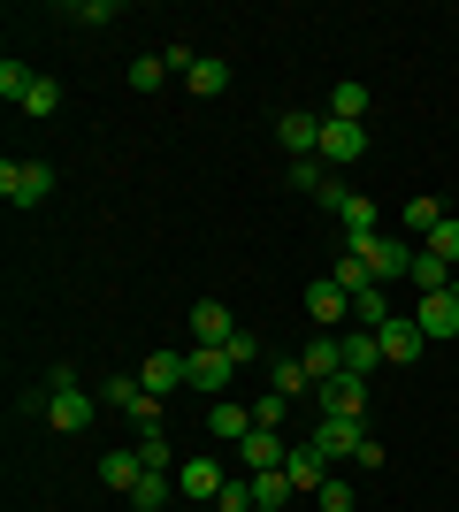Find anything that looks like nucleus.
Masks as SVG:
<instances>
[{
	"mask_svg": "<svg viewBox=\"0 0 459 512\" xmlns=\"http://www.w3.org/2000/svg\"><path fill=\"white\" fill-rule=\"evenodd\" d=\"M207 428H215V444H245V436H253V406H245V398H215Z\"/></svg>",
	"mask_w": 459,
	"mask_h": 512,
	"instance_id": "dca6fc26",
	"label": "nucleus"
},
{
	"mask_svg": "<svg viewBox=\"0 0 459 512\" xmlns=\"http://www.w3.org/2000/svg\"><path fill=\"white\" fill-rule=\"evenodd\" d=\"M314 398L337 421H368V375H329V383H314Z\"/></svg>",
	"mask_w": 459,
	"mask_h": 512,
	"instance_id": "423d86ee",
	"label": "nucleus"
},
{
	"mask_svg": "<svg viewBox=\"0 0 459 512\" xmlns=\"http://www.w3.org/2000/svg\"><path fill=\"white\" fill-rule=\"evenodd\" d=\"M429 253H437V260H452V268H459V214H444L437 230H429Z\"/></svg>",
	"mask_w": 459,
	"mask_h": 512,
	"instance_id": "c9c22d12",
	"label": "nucleus"
},
{
	"mask_svg": "<svg viewBox=\"0 0 459 512\" xmlns=\"http://www.w3.org/2000/svg\"><path fill=\"white\" fill-rule=\"evenodd\" d=\"M268 390H276V398H291V406H299L306 390H314V375H306V360H276V367H268Z\"/></svg>",
	"mask_w": 459,
	"mask_h": 512,
	"instance_id": "bb28decb",
	"label": "nucleus"
},
{
	"mask_svg": "<svg viewBox=\"0 0 459 512\" xmlns=\"http://www.w3.org/2000/svg\"><path fill=\"white\" fill-rule=\"evenodd\" d=\"M161 77H176V69H169V54H138V62H131V85H138V92H153Z\"/></svg>",
	"mask_w": 459,
	"mask_h": 512,
	"instance_id": "f704fd0d",
	"label": "nucleus"
},
{
	"mask_svg": "<svg viewBox=\"0 0 459 512\" xmlns=\"http://www.w3.org/2000/svg\"><path fill=\"white\" fill-rule=\"evenodd\" d=\"M192 337H199V344H230V337H238L230 306H222V299H199V306H192Z\"/></svg>",
	"mask_w": 459,
	"mask_h": 512,
	"instance_id": "f3484780",
	"label": "nucleus"
},
{
	"mask_svg": "<svg viewBox=\"0 0 459 512\" xmlns=\"http://www.w3.org/2000/svg\"><path fill=\"white\" fill-rule=\"evenodd\" d=\"M222 352H230V360H238V367H253V360H261V337H253V329H238V337L222 344Z\"/></svg>",
	"mask_w": 459,
	"mask_h": 512,
	"instance_id": "a19ab883",
	"label": "nucleus"
},
{
	"mask_svg": "<svg viewBox=\"0 0 459 512\" xmlns=\"http://www.w3.org/2000/svg\"><path fill=\"white\" fill-rule=\"evenodd\" d=\"M284 413H291V398H276V390L253 398V428H284Z\"/></svg>",
	"mask_w": 459,
	"mask_h": 512,
	"instance_id": "e433bc0d",
	"label": "nucleus"
},
{
	"mask_svg": "<svg viewBox=\"0 0 459 512\" xmlns=\"http://www.w3.org/2000/svg\"><path fill=\"white\" fill-rule=\"evenodd\" d=\"M184 85H192L199 100H222V92H230V62H222V54H199V62L184 69Z\"/></svg>",
	"mask_w": 459,
	"mask_h": 512,
	"instance_id": "6ab92c4d",
	"label": "nucleus"
},
{
	"mask_svg": "<svg viewBox=\"0 0 459 512\" xmlns=\"http://www.w3.org/2000/svg\"><path fill=\"white\" fill-rule=\"evenodd\" d=\"M222 482H230V474H222L215 459H207V451H199V459H184V467H176V490L192 497V505H215V497H222Z\"/></svg>",
	"mask_w": 459,
	"mask_h": 512,
	"instance_id": "9b49d317",
	"label": "nucleus"
},
{
	"mask_svg": "<svg viewBox=\"0 0 459 512\" xmlns=\"http://www.w3.org/2000/svg\"><path fill=\"white\" fill-rule=\"evenodd\" d=\"M368 436H375L368 421H337V413H322V421H314V451H322V459H352Z\"/></svg>",
	"mask_w": 459,
	"mask_h": 512,
	"instance_id": "6e6552de",
	"label": "nucleus"
},
{
	"mask_svg": "<svg viewBox=\"0 0 459 512\" xmlns=\"http://www.w3.org/2000/svg\"><path fill=\"white\" fill-rule=\"evenodd\" d=\"M314 505H322V512H352V482H345V474H329L322 490H314Z\"/></svg>",
	"mask_w": 459,
	"mask_h": 512,
	"instance_id": "4c0bfd02",
	"label": "nucleus"
},
{
	"mask_svg": "<svg viewBox=\"0 0 459 512\" xmlns=\"http://www.w3.org/2000/svg\"><path fill=\"white\" fill-rule=\"evenodd\" d=\"M238 375H245V367L230 360L222 344H192V352H184V383H192V390H230Z\"/></svg>",
	"mask_w": 459,
	"mask_h": 512,
	"instance_id": "39448f33",
	"label": "nucleus"
},
{
	"mask_svg": "<svg viewBox=\"0 0 459 512\" xmlns=\"http://www.w3.org/2000/svg\"><path fill=\"white\" fill-rule=\"evenodd\" d=\"M383 321H398V314H391V299H383V283L352 291V329H383Z\"/></svg>",
	"mask_w": 459,
	"mask_h": 512,
	"instance_id": "a878e982",
	"label": "nucleus"
},
{
	"mask_svg": "<svg viewBox=\"0 0 459 512\" xmlns=\"http://www.w3.org/2000/svg\"><path fill=\"white\" fill-rule=\"evenodd\" d=\"M100 406L131 413V421H138V436H146V428H161V398H153V390L138 383V375H115V383H100Z\"/></svg>",
	"mask_w": 459,
	"mask_h": 512,
	"instance_id": "20e7f679",
	"label": "nucleus"
},
{
	"mask_svg": "<svg viewBox=\"0 0 459 512\" xmlns=\"http://www.w3.org/2000/svg\"><path fill=\"white\" fill-rule=\"evenodd\" d=\"M69 16L85 23V31H108V23L123 16V8H115V0H85V8H69Z\"/></svg>",
	"mask_w": 459,
	"mask_h": 512,
	"instance_id": "58836bf2",
	"label": "nucleus"
},
{
	"mask_svg": "<svg viewBox=\"0 0 459 512\" xmlns=\"http://www.w3.org/2000/svg\"><path fill=\"white\" fill-rule=\"evenodd\" d=\"M322 184H329L322 161H291V192H322Z\"/></svg>",
	"mask_w": 459,
	"mask_h": 512,
	"instance_id": "ea45409f",
	"label": "nucleus"
},
{
	"mask_svg": "<svg viewBox=\"0 0 459 512\" xmlns=\"http://www.w3.org/2000/svg\"><path fill=\"white\" fill-rule=\"evenodd\" d=\"M345 375H375V360H383V344H375V329H345Z\"/></svg>",
	"mask_w": 459,
	"mask_h": 512,
	"instance_id": "4be33fe9",
	"label": "nucleus"
},
{
	"mask_svg": "<svg viewBox=\"0 0 459 512\" xmlns=\"http://www.w3.org/2000/svg\"><path fill=\"white\" fill-rule=\"evenodd\" d=\"M306 314H314V329H352V291L337 276L306 283Z\"/></svg>",
	"mask_w": 459,
	"mask_h": 512,
	"instance_id": "0eeeda50",
	"label": "nucleus"
},
{
	"mask_svg": "<svg viewBox=\"0 0 459 512\" xmlns=\"http://www.w3.org/2000/svg\"><path fill=\"white\" fill-rule=\"evenodd\" d=\"M31 85H39V77H31V69H23L16 54H8V62H0V100H8V107H23V92H31Z\"/></svg>",
	"mask_w": 459,
	"mask_h": 512,
	"instance_id": "2f4dec72",
	"label": "nucleus"
},
{
	"mask_svg": "<svg viewBox=\"0 0 459 512\" xmlns=\"http://www.w3.org/2000/svg\"><path fill=\"white\" fill-rule=\"evenodd\" d=\"M238 451H245V474H276V467H291V444L276 436V428H253Z\"/></svg>",
	"mask_w": 459,
	"mask_h": 512,
	"instance_id": "4468645a",
	"label": "nucleus"
},
{
	"mask_svg": "<svg viewBox=\"0 0 459 512\" xmlns=\"http://www.w3.org/2000/svg\"><path fill=\"white\" fill-rule=\"evenodd\" d=\"M345 253H352V260H368V276H375V283H398L406 268H414L421 245H406V237H383V230H375V237H360V245H345Z\"/></svg>",
	"mask_w": 459,
	"mask_h": 512,
	"instance_id": "f03ea898",
	"label": "nucleus"
},
{
	"mask_svg": "<svg viewBox=\"0 0 459 512\" xmlns=\"http://www.w3.org/2000/svg\"><path fill=\"white\" fill-rule=\"evenodd\" d=\"M207 512H261V497H253V474H245V482H222V497Z\"/></svg>",
	"mask_w": 459,
	"mask_h": 512,
	"instance_id": "473e14b6",
	"label": "nucleus"
},
{
	"mask_svg": "<svg viewBox=\"0 0 459 512\" xmlns=\"http://www.w3.org/2000/svg\"><path fill=\"white\" fill-rule=\"evenodd\" d=\"M23 115H31V123H54V115H62V85H54V77H39V85L23 92Z\"/></svg>",
	"mask_w": 459,
	"mask_h": 512,
	"instance_id": "c85d7f7f",
	"label": "nucleus"
},
{
	"mask_svg": "<svg viewBox=\"0 0 459 512\" xmlns=\"http://www.w3.org/2000/svg\"><path fill=\"white\" fill-rule=\"evenodd\" d=\"M414 329H421L429 344H437V337H459V283H452V291H429V299L414 306Z\"/></svg>",
	"mask_w": 459,
	"mask_h": 512,
	"instance_id": "1a4fd4ad",
	"label": "nucleus"
},
{
	"mask_svg": "<svg viewBox=\"0 0 459 512\" xmlns=\"http://www.w3.org/2000/svg\"><path fill=\"white\" fill-rule=\"evenodd\" d=\"M406 276H414V283H421V299H429V291H452V260H437V253H429V245H421Z\"/></svg>",
	"mask_w": 459,
	"mask_h": 512,
	"instance_id": "cd10ccee",
	"label": "nucleus"
},
{
	"mask_svg": "<svg viewBox=\"0 0 459 512\" xmlns=\"http://www.w3.org/2000/svg\"><path fill=\"white\" fill-rule=\"evenodd\" d=\"M54 406H46V421L62 428V436H85L92 428V413H100V398H92V390H77V375H69V367H54Z\"/></svg>",
	"mask_w": 459,
	"mask_h": 512,
	"instance_id": "f257e3e1",
	"label": "nucleus"
},
{
	"mask_svg": "<svg viewBox=\"0 0 459 512\" xmlns=\"http://www.w3.org/2000/svg\"><path fill=\"white\" fill-rule=\"evenodd\" d=\"M276 138L291 146V161H314V153H322V115H314V107H291L284 123H276Z\"/></svg>",
	"mask_w": 459,
	"mask_h": 512,
	"instance_id": "f8f14e48",
	"label": "nucleus"
},
{
	"mask_svg": "<svg viewBox=\"0 0 459 512\" xmlns=\"http://www.w3.org/2000/svg\"><path fill=\"white\" fill-rule=\"evenodd\" d=\"M360 153H368V123H329L322 115V169H345Z\"/></svg>",
	"mask_w": 459,
	"mask_h": 512,
	"instance_id": "9d476101",
	"label": "nucleus"
},
{
	"mask_svg": "<svg viewBox=\"0 0 459 512\" xmlns=\"http://www.w3.org/2000/svg\"><path fill=\"white\" fill-rule=\"evenodd\" d=\"M0 199H8V207L54 199V169H46V161H0Z\"/></svg>",
	"mask_w": 459,
	"mask_h": 512,
	"instance_id": "7ed1b4c3",
	"label": "nucleus"
},
{
	"mask_svg": "<svg viewBox=\"0 0 459 512\" xmlns=\"http://www.w3.org/2000/svg\"><path fill=\"white\" fill-rule=\"evenodd\" d=\"M299 360H306V375H314V383H329V375H345V344H337V337H314Z\"/></svg>",
	"mask_w": 459,
	"mask_h": 512,
	"instance_id": "5701e85b",
	"label": "nucleus"
},
{
	"mask_svg": "<svg viewBox=\"0 0 459 512\" xmlns=\"http://www.w3.org/2000/svg\"><path fill=\"white\" fill-rule=\"evenodd\" d=\"M368 100H375L368 85H329V107H322V115H329V123H360V115H368Z\"/></svg>",
	"mask_w": 459,
	"mask_h": 512,
	"instance_id": "b1692460",
	"label": "nucleus"
},
{
	"mask_svg": "<svg viewBox=\"0 0 459 512\" xmlns=\"http://www.w3.org/2000/svg\"><path fill=\"white\" fill-rule=\"evenodd\" d=\"M444 214H452V207H444L437 192H414V199H406V237H421V245H429V230H437Z\"/></svg>",
	"mask_w": 459,
	"mask_h": 512,
	"instance_id": "412c9836",
	"label": "nucleus"
},
{
	"mask_svg": "<svg viewBox=\"0 0 459 512\" xmlns=\"http://www.w3.org/2000/svg\"><path fill=\"white\" fill-rule=\"evenodd\" d=\"M138 459H146L153 474H169V467H176V451H169V436H161V428H146V436H138Z\"/></svg>",
	"mask_w": 459,
	"mask_h": 512,
	"instance_id": "72a5a7b5",
	"label": "nucleus"
},
{
	"mask_svg": "<svg viewBox=\"0 0 459 512\" xmlns=\"http://www.w3.org/2000/svg\"><path fill=\"white\" fill-rule=\"evenodd\" d=\"M169 497H176V482H169V474H153V467H146V482L131 490V505H138V512H161Z\"/></svg>",
	"mask_w": 459,
	"mask_h": 512,
	"instance_id": "7c9ffc66",
	"label": "nucleus"
},
{
	"mask_svg": "<svg viewBox=\"0 0 459 512\" xmlns=\"http://www.w3.org/2000/svg\"><path fill=\"white\" fill-rule=\"evenodd\" d=\"M253 497H261V512H284V505H291L299 490H291V474L276 467V474H253Z\"/></svg>",
	"mask_w": 459,
	"mask_h": 512,
	"instance_id": "c756f323",
	"label": "nucleus"
},
{
	"mask_svg": "<svg viewBox=\"0 0 459 512\" xmlns=\"http://www.w3.org/2000/svg\"><path fill=\"white\" fill-rule=\"evenodd\" d=\"M291 490H299V497H314V490H322V482H329V459H322V451H314V436H306V444H291Z\"/></svg>",
	"mask_w": 459,
	"mask_h": 512,
	"instance_id": "2eb2a0df",
	"label": "nucleus"
},
{
	"mask_svg": "<svg viewBox=\"0 0 459 512\" xmlns=\"http://www.w3.org/2000/svg\"><path fill=\"white\" fill-rule=\"evenodd\" d=\"M375 344H383V360H391V367H414L429 337L414 329V314H398V321H383V329H375Z\"/></svg>",
	"mask_w": 459,
	"mask_h": 512,
	"instance_id": "ddd939ff",
	"label": "nucleus"
},
{
	"mask_svg": "<svg viewBox=\"0 0 459 512\" xmlns=\"http://www.w3.org/2000/svg\"><path fill=\"white\" fill-rule=\"evenodd\" d=\"M100 482H108V490H123V497H131L138 482H146V459H138V451H100Z\"/></svg>",
	"mask_w": 459,
	"mask_h": 512,
	"instance_id": "a211bd4d",
	"label": "nucleus"
},
{
	"mask_svg": "<svg viewBox=\"0 0 459 512\" xmlns=\"http://www.w3.org/2000/svg\"><path fill=\"white\" fill-rule=\"evenodd\" d=\"M138 383H146L153 398H161V390H176V383H184V352H153V360L138 367Z\"/></svg>",
	"mask_w": 459,
	"mask_h": 512,
	"instance_id": "393cba45",
	"label": "nucleus"
},
{
	"mask_svg": "<svg viewBox=\"0 0 459 512\" xmlns=\"http://www.w3.org/2000/svg\"><path fill=\"white\" fill-rule=\"evenodd\" d=\"M337 222H345V245H360V237H375V230H383V207H375V199H360V192H352L345 207H337Z\"/></svg>",
	"mask_w": 459,
	"mask_h": 512,
	"instance_id": "aec40b11",
	"label": "nucleus"
}]
</instances>
